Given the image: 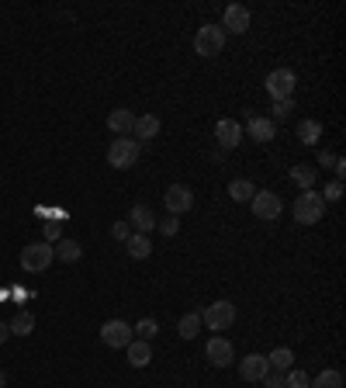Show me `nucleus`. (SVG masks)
Listing matches in <instances>:
<instances>
[{
    "label": "nucleus",
    "mask_w": 346,
    "mask_h": 388,
    "mask_svg": "<svg viewBox=\"0 0 346 388\" xmlns=\"http://www.w3.org/2000/svg\"><path fill=\"white\" fill-rule=\"evenodd\" d=\"M56 260V246L52 243H28L25 250H21V270H28V274H42V270H49V264Z\"/></svg>",
    "instance_id": "obj_1"
},
{
    "label": "nucleus",
    "mask_w": 346,
    "mask_h": 388,
    "mask_svg": "<svg viewBox=\"0 0 346 388\" xmlns=\"http://www.w3.org/2000/svg\"><path fill=\"white\" fill-rule=\"evenodd\" d=\"M222 49H225V32H222V25H201L198 35H194V53L204 56V59H211V56H218Z\"/></svg>",
    "instance_id": "obj_2"
},
{
    "label": "nucleus",
    "mask_w": 346,
    "mask_h": 388,
    "mask_svg": "<svg viewBox=\"0 0 346 388\" xmlns=\"http://www.w3.org/2000/svg\"><path fill=\"white\" fill-rule=\"evenodd\" d=\"M322 215H325V201H322V194H315V191L298 194V201H294V222H301V225H315V222H322Z\"/></svg>",
    "instance_id": "obj_3"
},
{
    "label": "nucleus",
    "mask_w": 346,
    "mask_h": 388,
    "mask_svg": "<svg viewBox=\"0 0 346 388\" xmlns=\"http://www.w3.org/2000/svg\"><path fill=\"white\" fill-rule=\"evenodd\" d=\"M135 160H139V142H135L132 136H122V139H115V142L108 146V163H111L115 170H128Z\"/></svg>",
    "instance_id": "obj_4"
},
{
    "label": "nucleus",
    "mask_w": 346,
    "mask_h": 388,
    "mask_svg": "<svg viewBox=\"0 0 346 388\" xmlns=\"http://www.w3.org/2000/svg\"><path fill=\"white\" fill-rule=\"evenodd\" d=\"M201 322L211 329V333H222V329H229L232 322H236V305L232 302H215V305H208L204 312H201Z\"/></svg>",
    "instance_id": "obj_5"
},
{
    "label": "nucleus",
    "mask_w": 346,
    "mask_h": 388,
    "mask_svg": "<svg viewBox=\"0 0 346 388\" xmlns=\"http://www.w3.org/2000/svg\"><path fill=\"white\" fill-rule=\"evenodd\" d=\"M294 87H298V77H294L287 66L270 70V77H267V94H270L273 101H287V98H294Z\"/></svg>",
    "instance_id": "obj_6"
},
{
    "label": "nucleus",
    "mask_w": 346,
    "mask_h": 388,
    "mask_svg": "<svg viewBox=\"0 0 346 388\" xmlns=\"http://www.w3.org/2000/svg\"><path fill=\"white\" fill-rule=\"evenodd\" d=\"M163 205H166V212L170 215H184V212H191V205H194V191L187 187V184H170L166 187V194H163Z\"/></svg>",
    "instance_id": "obj_7"
},
{
    "label": "nucleus",
    "mask_w": 346,
    "mask_h": 388,
    "mask_svg": "<svg viewBox=\"0 0 346 388\" xmlns=\"http://www.w3.org/2000/svg\"><path fill=\"white\" fill-rule=\"evenodd\" d=\"M280 208H284L280 194H273V191H256V194H253V215H256L260 222H277Z\"/></svg>",
    "instance_id": "obj_8"
},
{
    "label": "nucleus",
    "mask_w": 346,
    "mask_h": 388,
    "mask_svg": "<svg viewBox=\"0 0 346 388\" xmlns=\"http://www.w3.org/2000/svg\"><path fill=\"white\" fill-rule=\"evenodd\" d=\"M132 326L128 322H122V319H111V322H104L101 326V340H104V347H111V350H125L128 343H132Z\"/></svg>",
    "instance_id": "obj_9"
},
{
    "label": "nucleus",
    "mask_w": 346,
    "mask_h": 388,
    "mask_svg": "<svg viewBox=\"0 0 346 388\" xmlns=\"http://www.w3.org/2000/svg\"><path fill=\"white\" fill-rule=\"evenodd\" d=\"M222 32L229 35H246L249 32V11L242 8V4H229L225 8V18H222Z\"/></svg>",
    "instance_id": "obj_10"
},
{
    "label": "nucleus",
    "mask_w": 346,
    "mask_h": 388,
    "mask_svg": "<svg viewBox=\"0 0 346 388\" xmlns=\"http://www.w3.org/2000/svg\"><path fill=\"white\" fill-rule=\"evenodd\" d=\"M215 139H218V149L229 153V149H236V146L242 142V125L232 122V118H222V122L215 125Z\"/></svg>",
    "instance_id": "obj_11"
},
{
    "label": "nucleus",
    "mask_w": 346,
    "mask_h": 388,
    "mask_svg": "<svg viewBox=\"0 0 346 388\" xmlns=\"http://www.w3.org/2000/svg\"><path fill=\"white\" fill-rule=\"evenodd\" d=\"M239 374H242L246 381H263V378L270 374V364H267V357H263V353H249V357H242Z\"/></svg>",
    "instance_id": "obj_12"
},
{
    "label": "nucleus",
    "mask_w": 346,
    "mask_h": 388,
    "mask_svg": "<svg viewBox=\"0 0 346 388\" xmlns=\"http://www.w3.org/2000/svg\"><path fill=\"white\" fill-rule=\"evenodd\" d=\"M246 132H249L253 142H270V139L277 136V125H273L270 118H263V115H253V118L246 122Z\"/></svg>",
    "instance_id": "obj_13"
},
{
    "label": "nucleus",
    "mask_w": 346,
    "mask_h": 388,
    "mask_svg": "<svg viewBox=\"0 0 346 388\" xmlns=\"http://www.w3.org/2000/svg\"><path fill=\"white\" fill-rule=\"evenodd\" d=\"M128 222L135 225V232L149 236V232L156 229V212H153L149 205H132V212H128Z\"/></svg>",
    "instance_id": "obj_14"
},
{
    "label": "nucleus",
    "mask_w": 346,
    "mask_h": 388,
    "mask_svg": "<svg viewBox=\"0 0 346 388\" xmlns=\"http://www.w3.org/2000/svg\"><path fill=\"white\" fill-rule=\"evenodd\" d=\"M204 353H208V360H211L215 367H229V364H232V343H229V340H222V336L208 340Z\"/></svg>",
    "instance_id": "obj_15"
},
{
    "label": "nucleus",
    "mask_w": 346,
    "mask_h": 388,
    "mask_svg": "<svg viewBox=\"0 0 346 388\" xmlns=\"http://www.w3.org/2000/svg\"><path fill=\"white\" fill-rule=\"evenodd\" d=\"M132 125H135V115H132L128 108H115V111L108 115V129H111L115 136H132Z\"/></svg>",
    "instance_id": "obj_16"
},
{
    "label": "nucleus",
    "mask_w": 346,
    "mask_h": 388,
    "mask_svg": "<svg viewBox=\"0 0 346 388\" xmlns=\"http://www.w3.org/2000/svg\"><path fill=\"white\" fill-rule=\"evenodd\" d=\"M132 136H135V139H156V136H160V118H156V115H135Z\"/></svg>",
    "instance_id": "obj_17"
},
{
    "label": "nucleus",
    "mask_w": 346,
    "mask_h": 388,
    "mask_svg": "<svg viewBox=\"0 0 346 388\" xmlns=\"http://www.w3.org/2000/svg\"><path fill=\"white\" fill-rule=\"evenodd\" d=\"M125 250H128V257H132V260H146V257L153 253V239H149V236H142V232H132V236L125 239Z\"/></svg>",
    "instance_id": "obj_18"
},
{
    "label": "nucleus",
    "mask_w": 346,
    "mask_h": 388,
    "mask_svg": "<svg viewBox=\"0 0 346 388\" xmlns=\"http://www.w3.org/2000/svg\"><path fill=\"white\" fill-rule=\"evenodd\" d=\"M125 350H128V360H132V367H146V364L153 360V347H149L146 340H132Z\"/></svg>",
    "instance_id": "obj_19"
},
{
    "label": "nucleus",
    "mask_w": 346,
    "mask_h": 388,
    "mask_svg": "<svg viewBox=\"0 0 346 388\" xmlns=\"http://www.w3.org/2000/svg\"><path fill=\"white\" fill-rule=\"evenodd\" d=\"M291 181H294V184H301L305 191H311V187H315V181H318V170H315V167L298 163V167H291Z\"/></svg>",
    "instance_id": "obj_20"
},
{
    "label": "nucleus",
    "mask_w": 346,
    "mask_h": 388,
    "mask_svg": "<svg viewBox=\"0 0 346 388\" xmlns=\"http://www.w3.org/2000/svg\"><path fill=\"white\" fill-rule=\"evenodd\" d=\"M84 257V246L77 243V239H59V246H56V260H66V264H77Z\"/></svg>",
    "instance_id": "obj_21"
},
{
    "label": "nucleus",
    "mask_w": 346,
    "mask_h": 388,
    "mask_svg": "<svg viewBox=\"0 0 346 388\" xmlns=\"http://www.w3.org/2000/svg\"><path fill=\"white\" fill-rule=\"evenodd\" d=\"M267 364H270V371L284 374V371H291V364H294V353H291L287 347H277V350L267 357Z\"/></svg>",
    "instance_id": "obj_22"
},
{
    "label": "nucleus",
    "mask_w": 346,
    "mask_h": 388,
    "mask_svg": "<svg viewBox=\"0 0 346 388\" xmlns=\"http://www.w3.org/2000/svg\"><path fill=\"white\" fill-rule=\"evenodd\" d=\"M318 136H322V125H318L315 118L298 122V139H301L305 146H315V142H318Z\"/></svg>",
    "instance_id": "obj_23"
},
{
    "label": "nucleus",
    "mask_w": 346,
    "mask_h": 388,
    "mask_svg": "<svg viewBox=\"0 0 346 388\" xmlns=\"http://www.w3.org/2000/svg\"><path fill=\"white\" fill-rule=\"evenodd\" d=\"M8 329H11V336H28V333L35 329V315L21 308V312L11 319V326H8Z\"/></svg>",
    "instance_id": "obj_24"
},
{
    "label": "nucleus",
    "mask_w": 346,
    "mask_h": 388,
    "mask_svg": "<svg viewBox=\"0 0 346 388\" xmlns=\"http://www.w3.org/2000/svg\"><path fill=\"white\" fill-rule=\"evenodd\" d=\"M198 329H201V312H187V315H180L177 333H180L184 340H194V336H198Z\"/></svg>",
    "instance_id": "obj_25"
},
{
    "label": "nucleus",
    "mask_w": 346,
    "mask_h": 388,
    "mask_svg": "<svg viewBox=\"0 0 346 388\" xmlns=\"http://www.w3.org/2000/svg\"><path fill=\"white\" fill-rule=\"evenodd\" d=\"M253 194H256V187L249 181H232L229 184V198L232 201H253Z\"/></svg>",
    "instance_id": "obj_26"
},
{
    "label": "nucleus",
    "mask_w": 346,
    "mask_h": 388,
    "mask_svg": "<svg viewBox=\"0 0 346 388\" xmlns=\"http://www.w3.org/2000/svg\"><path fill=\"white\" fill-rule=\"evenodd\" d=\"M308 388H343V374L339 371H322L315 381H308Z\"/></svg>",
    "instance_id": "obj_27"
},
{
    "label": "nucleus",
    "mask_w": 346,
    "mask_h": 388,
    "mask_svg": "<svg viewBox=\"0 0 346 388\" xmlns=\"http://www.w3.org/2000/svg\"><path fill=\"white\" fill-rule=\"evenodd\" d=\"M291 111H294V98L273 101V118H270V122H284V118H291Z\"/></svg>",
    "instance_id": "obj_28"
},
{
    "label": "nucleus",
    "mask_w": 346,
    "mask_h": 388,
    "mask_svg": "<svg viewBox=\"0 0 346 388\" xmlns=\"http://www.w3.org/2000/svg\"><path fill=\"white\" fill-rule=\"evenodd\" d=\"M284 385H287V388H308V374H305L301 367H298V371L291 367V371L284 374Z\"/></svg>",
    "instance_id": "obj_29"
},
{
    "label": "nucleus",
    "mask_w": 346,
    "mask_h": 388,
    "mask_svg": "<svg viewBox=\"0 0 346 388\" xmlns=\"http://www.w3.org/2000/svg\"><path fill=\"white\" fill-rule=\"evenodd\" d=\"M156 229H160L163 236H177V229H180V219H177V215H166V219H156Z\"/></svg>",
    "instance_id": "obj_30"
},
{
    "label": "nucleus",
    "mask_w": 346,
    "mask_h": 388,
    "mask_svg": "<svg viewBox=\"0 0 346 388\" xmlns=\"http://www.w3.org/2000/svg\"><path fill=\"white\" fill-rule=\"evenodd\" d=\"M135 333H139V340H146V343H149V340L160 333V326H156V319H142V322L135 326Z\"/></svg>",
    "instance_id": "obj_31"
},
{
    "label": "nucleus",
    "mask_w": 346,
    "mask_h": 388,
    "mask_svg": "<svg viewBox=\"0 0 346 388\" xmlns=\"http://www.w3.org/2000/svg\"><path fill=\"white\" fill-rule=\"evenodd\" d=\"M63 239V222H46V243H59Z\"/></svg>",
    "instance_id": "obj_32"
},
{
    "label": "nucleus",
    "mask_w": 346,
    "mask_h": 388,
    "mask_svg": "<svg viewBox=\"0 0 346 388\" xmlns=\"http://www.w3.org/2000/svg\"><path fill=\"white\" fill-rule=\"evenodd\" d=\"M343 198V181H332L329 187H325V194H322V201H339Z\"/></svg>",
    "instance_id": "obj_33"
},
{
    "label": "nucleus",
    "mask_w": 346,
    "mask_h": 388,
    "mask_svg": "<svg viewBox=\"0 0 346 388\" xmlns=\"http://www.w3.org/2000/svg\"><path fill=\"white\" fill-rule=\"evenodd\" d=\"M111 236H115V239H128V236H132V232H128V222H115V225H111Z\"/></svg>",
    "instance_id": "obj_34"
},
{
    "label": "nucleus",
    "mask_w": 346,
    "mask_h": 388,
    "mask_svg": "<svg viewBox=\"0 0 346 388\" xmlns=\"http://www.w3.org/2000/svg\"><path fill=\"white\" fill-rule=\"evenodd\" d=\"M263 388H287L284 385V374H267L263 378Z\"/></svg>",
    "instance_id": "obj_35"
},
{
    "label": "nucleus",
    "mask_w": 346,
    "mask_h": 388,
    "mask_svg": "<svg viewBox=\"0 0 346 388\" xmlns=\"http://www.w3.org/2000/svg\"><path fill=\"white\" fill-rule=\"evenodd\" d=\"M8 336H11V329H8V322H0V347L8 343Z\"/></svg>",
    "instance_id": "obj_36"
},
{
    "label": "nucleus",
    "mask_w": 346,
    "mask_h": 388,
    "mask_svg": "<svg viewBox=\"0 0 346 388\" xmlns=\"http://www.w3.org/2000/svg\"><path fill=\"white\" fill-rule=\"evenodd\" d=\"M4 385H8V374H4V371H0V388H4Z\"/></svg>",
    "instance_id": "obj_37"
}]
</instances>
